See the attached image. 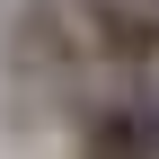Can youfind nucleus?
Segmentation results:
<instances>
[{
  "label": "nucleus",
  "instance_id": "1",
  "mask_svg": "<svg viewBox=\"0 0 159 159\" xmlns=\"http://www.w3.org/2000/svg\"><path fill=\"white\" fill-rule=\"evenodd\" d=\"M71 159H159V80L124 71V80H71Z\"/></svg>",
  "mask_w": 159,
  "mask_h": 159
}]
</instances>
